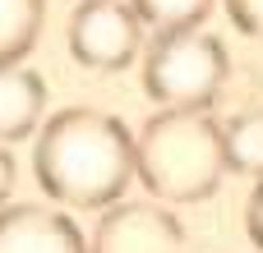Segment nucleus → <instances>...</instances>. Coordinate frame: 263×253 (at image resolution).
I'll return each instance as SVG.
<instances>
[{"label":"nucleus","mask_w":263,"mask_h":253,"mask_svg":"<svg viewBox=\"0 0 263 253\" xmlns=\"http://www.w3.org/2000/svg\"><path fill=\"white\" fill-rule=\"evenodd\" d=\"M134 9H139L143 23L166 32V28H199L208 18L213 0H134Z\"/></svg>","instance_id":"nucleus-10"},{"label":"nucleus","mask_w":263,"mask_h":253,"mask_svg":"<svg viewBox=\"0 0 263 253\" xmlns=\"http://www.w3.org/2000/svg\"><path fill=\"white\" fill-rule=\"evenodd\" d=\"M143 41V18L134 0H83L69 18V55L79 69L116 74L129 69Z\"/></svg>","instance_id":"nucleus-4"},{"label":"nucleus","mask_w":263,"mask_h":253,"mask_svg":"<svg viewBox=\"0 0 263 253\" xmlns=\"http://www.w3.org/2000/svg\"><path fill=\"white\" fill-rule=\"evenodd\" d=\"M88 253H185V226L157 198L148 203L120 198L97 217L88 235Z\"/></svg>","instance_id":"nucleus-5"},{"label":"nucleus","mask_w":263,"mask_h":253,"mask_svg":"<svg viewBox=\"0 0 263 253\" xmlns=\"http://www.w3.org/2000/svg\"><path fill=\"white\" fill-rule=\"evenodd\" d=\"M37 184L65 207H111L134 175V134L120 115L97 106H65L37 129Z\"/></svg>","instance_id":"nucleus-1"},{"label":"nucleus","mask_w":263,"mask_h":253,"mask_svg":"<svg viewBox=\"0 0 263 253\" xmlns=\"http://www.w3.org/2000/svg\"><path fill=\"white\" fill-rule=\"evenodd\" d=\"M227 124L203 111H157L134 134V175L157 203H199L222 189Z\"/></svg>","instance_id":"nucleus-2"},{"label":"nucleus","mask_w":263,"mask_h":253,"mask_svg":"<svg viewBox=\"0 0 263 253\" xmlns=\"http://www.w3.org/2000/svg\"><path fill=\"white\" fill-rule=\"evenodd\" d=\"M46 83L28 60H0V143L28 138L42 129Z\"/></svg>","instance_id":"nucleus-7"},{"label":"nucleus","mask_w":263,"mask_h":253,"mask_svg":"<svg viewBox=\"0 0 263 253\" xmlns=\"http://www.w3.org/2000/svg\"><path fill=\"white\" fill-rule=\"evenodd\" d=\"M9 194H14V157H9V147L0 143V207H5Z\"/></svg>","instance_id":"nucleus-13"},{"label":"nucleus","mask_w":263,"mask_h":253,"mask_svg":"<svg viewBox=\"0 0 263 253\" xmlns=\"http://www.w3.org/2000/svg\"><path fill=\"white\" fill-rule=\"evenodd\" d=\"M0 253H88V240L60 203H9L0 207Z\"/></svg>","instance_id":"nucleus-6"},{"label":"nucleus","mask_w":263,"mask_h":253,"mask_svg":"<svg viewBox=\"0 0 263 253\" xmlns=\"http://www.w3.org/2000/svg\"><path fill=\"white\" fill-rule=\"evenodd\" d=\"M46 0H0V60H23L42 32Z\"/></svg>","instance_id":"nucleus-8"},{"label":"nucleus","mask_w":263,"mask_h":253,"mask_svg":"<svg viewBox=\"0 0 263 253\" xmlns=\"http://www.w3.org/2000/svg\"><path fill=\"white\" fill-rule=\"evenodd\" d=\"M231 74L227 46L199 28H166L143 55V92L162 111H203L222 97Z\"/></svg>","instance_id":"nucleus-3"},{"label":"nucleus","mask_w":263,"mask_h":253,"mask_svg":"<svg viewBox=\"0 0 263 253\" xmlns=\"http://www.w3.org/2000/svg\"><path fill=\"white\" fill-rule=\"evenodd\" d=\"M245 235L254 240V249H263V180L250 194V207H245Z\"/></svg>","instance_id":"nucleus-12"},{"label":"nucleus","mask_w":263,"mask_h":253,"mask_svg":"<svg viewBox=\"0 0 263 253\" xmlns=\"http://www.w3.org/2000/svg\"><path fill=\"white\" fill-rule=\"evenodd\" d=\"M227 161L236 175L263 180V111H240L227 124Z\"/></svg>","instance_id":"nucleus-9"},{"label":"nucleus","mask_w":263,"mask_h":253,"mask_svg":"<svg viewBox=\"0 0 263 253\" xmlns=\"http://www.w3.org/2000/svg\"><path fill=\"white\" fill-rule=\"evenodd\" d=\"M227 14L245 37L263 41V0H227Z\"/></svg>","instance_id":"nucleus-11"}]
</instances>
